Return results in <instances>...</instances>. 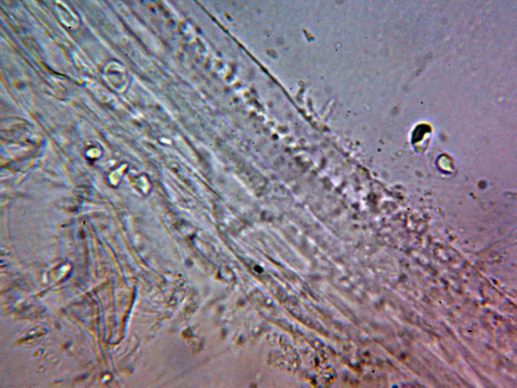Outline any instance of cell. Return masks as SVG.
<instances>
[{"mask_svg":"<svg viewBox=\"0 0 517 388\" xmlns=\"http://www.w3.org/2000/svg\"><path fill=\"white\" fill-rule=\"evenodd\" d=\"M44 327L36 326L24 332L19 340L20 345H31L39 342L45 334Z\"/></svg>","mask_w":517,"mask_h":388,"instance_id":"6da1fadb","label":"cell"}]
</instances>
